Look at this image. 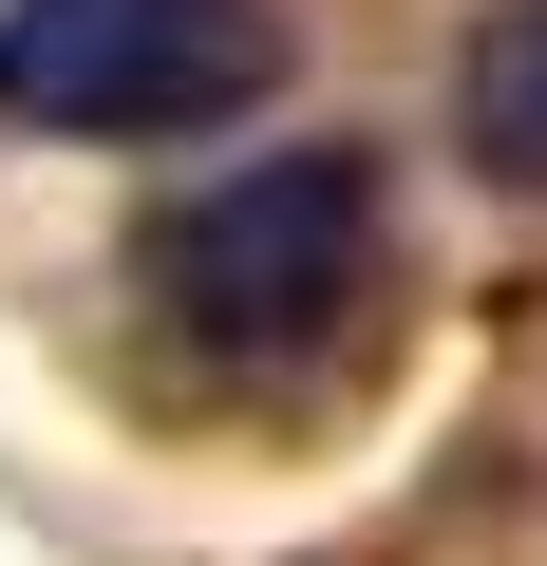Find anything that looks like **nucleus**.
Masks as SVG:
<instances>
[{
    "instance_id": "f257e3e1",
    "label": "nucleus",
    "mask_w": 547,
    "mask_h": 566,
    "mask_svg": "<svg viewBox=\"0 0 547 566\" xmlns=\"http://www.w3.org/2000/svg\"><path fill=\"white\" fill-rule=\"evenodd\" d=\"M133 303L208 378H322L397 303V189H378V151L322 133V151H245V170L170 189L133 227Z\"/></svg>"
},
{
    "instance_id": "f03ea898",
    "label": "nucleus",
    "mask_w": 547,
    "mask_h": 566,
    "mask_svg": "<svg viewBox=\"0 0 547 566\" xmlns=\"http://www.w3.org/2000/svg\"><path fill=\"white\" fill-rule=\"evenodd\" d=\"M284 95V0H0V133L170 151Z\"/></svg>"
},
{
    "instance_id": "7ed1b4c3",
    "label": "nucleus",
    "mask_w": 547,
    "mask_h": 566,
    "mask_svg": "<svg viewBox=\"0 0 547 566\" xmlns=\"http://www.w3.org/2000/svg\"><path fill=\"white\" fill-rule=\"evenodd\" d=\"M453 151L491 189H547V0H491L453 57Z\"/></svg>"
}]
</instances>
